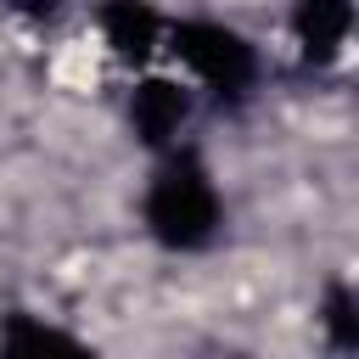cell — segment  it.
I'll return each instance as SVG.
<instances>
[{
    "label": "cell",
    "mask_w": 359,
    "mask_h": 359,
    "mask_svg": "<svg viewBox=\"0 0 359 359\" xmlns=\"http://www.w3.org/2000/svg\"><path fill=\"white\" fill-rule=\"evenodd\" d=\"M11 6H17V11H28V17H50L62 0H11Z\"/></svg>",
    "instance_id": "8"
},
{
    "label": "cell",
    "mask_w": 359,
    "mask_h": 359,
    "mask_svg": "<svg viewBox=\"0 0 359 359\" xmlns=\"http://www.w3.org/2000/svg\"><path fill=\"white\" fill-rule=\"evenodd\" d=\"M325 331H331V342H337L342 353L359 348V314H353V292H348V286H331V292H325Z\"/></svg>",
    "instance_id": "6"
},
{
    "label": "cell",
    "mask_w": 359,
    "mask_h": 359,
    "mask_svg": "<svg viewBox=\"0 0 359 359\" xmlns=\"http://www.w3.org/2000/svg\"><path fill=\"white\" fill-rule=\"evenodd\" d=\"M101 34H107V45H112L118 56L140 62V56H151V45L163 39V17H157L146 0H107V6H101Z\"/></svg>",
    "instance_id": "5"
},
{
    "label": "cell",
    "mask_w": 359,
    "mask_h": 359,
    "mask_svg": "<svg viewBox=\"0 0 359 359\" xmlns=\"http://www.w3.org/2000/svg\"><path fill=\"white\" fill-rule=\"evenodd\" d=\"M348 28H353V0H297L292 11V34L309 62H331L348 45Z\"/></svg>",
    "instance_id": "4"
},
{
    "label": "cell",
    "mask_w": 359,
    "mask_h": 359,
    "mask_svg": "<svg viewBox=\"0 0 359 359\" xmlns=\"http://www.w3.org/2000/svg\"><path fill=\"white\" fill-rule=\"evenodd\" d=\"M174 56L202 79L213 84L219 95H241L258 73V56L252 45L236 34V28H219V22H180L174 28Z\"/></svg>",
    "instance_id": "2"
},
{
    "label": "cell",
    "mask_w": 359,
    "mask_h": 359,
    "mask_svg": "<svg viewBox=\"0 0 359 359\" xmlns=\"http://www.w3.org/2000/svg\"><path fill=\"white\" fill-rule=\"evenodd\" d=\"M73 348V337L67 331H56V325H34V320H22V314H11L6 320V331H0V348Z\"/></svg>",
    "instance_id": "7"
},
{
    "label": "cell",
    "mask_w": 359,
    "mask_h": 359,
    "mask_svg": "<svg viewBox=\"0 0 359 359\" xmlns=\"http://www.w3.org/2000/svg\"><path fill=\"white\" fill-rule=\"evenodd\" d=\"M146 224H151V236L163 247H180V252L213 241V230H219V191H213V180L202 174L196 157H180V163H168L151 180Z\"/></svg>",
    "instance_id": "1"
},
{
    "label": "cell",
    "mask_w": 359,
    "mask_h": 359,
    "mask_svg": "<svg viewBox=\"0 0 359 359\" xmlns=\"http://www.w3.org/2000/svg\"><path fill=\"white\" fill-rule=\"evenodd\" d=\"M185 112H191V95H185L174 79H146V84L135 90V101H129V123H135V135H140L146 146H168V140L180 135Z\"/></svg>",
    "instance_id": "3"
}]
</instances>
